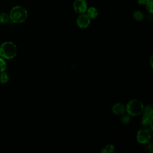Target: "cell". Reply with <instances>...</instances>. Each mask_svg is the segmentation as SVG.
<instances>
[{"mask_svg": "<svg viewBox=\"0 0 153 153\" xmlns=\"http://www.w3.org/2000/svg\"><path fill=\"white\" fill-rule=\"evenodd\" d=\"M10 19L14 23L24 22L28 16L27 10L23 6L16 5L13 7L9 13Z\"/></svg>", "mask_w": 153, "mask_h": 153, "instance_id": "obj_1", "label": "cell"}, {"mask_svg": "<svg viewBox=\"0 0 153 153\" xmlns=\"http://www.w3.org/2000/svg\"><path fill=\"white\" fill-rule=\"evenodd\" d=\"M17 48L12 42L7 41L0 45V56L4 59H13L17 54Z\"/></svg>", "mask_w": 153, "mask_h": 153, "instance_id": "obj_2", "label": "cell"}, {"mask_svg": "<svg viewBox=\"0 0 153 153\" xmlns=\"http://www.w3.org/2000/svg\"><path fill=\"white\" fill-rule=\"evenodd\" d=\"M143 105L142 103L137 99L130 100L127 104L126 111L130 115L137 116L140 115L143 111Z\"/></svg>", "mask_w": 153, "mask_h": 153, "instance_id": "obj_3", "label": "cell"}, {"mask_svg": "<svg viewBox=\"0 0 153 153\" xmlns=\"http://www.w3.org/2000/svg\"><path fill=\"white\" fill-rule=\"evenodd\" d=\"M143 115L141 120V123L143 126H147L149 124L150 120L153 118L152 114H153V108L151 105H147L143 109L142 111Z\"/></svg>", "mask_w": 153, "mask_h": 153, "instance_id": "obj_4", "label": "cell"}, {"mask_svg": "<svg viewBox=\"0 0 153 153\" xmlns=\"http://www.w3.org/2000/svg\"><path fill=\"white\" fill-rule=\"evenodd\" d=\"M151 137V135L149 130L142 128L137 131L136 135V139L139 143L145 144L149 142Z\"/></svg>", "mask_w": 153, "mask_h": 153, "instance_id": "obj_5", "label": "cell"}, {"mask_svg": "<svg viewBox=\"0 0 153 153\" xmlns=\"http://www.w3.org/2000/svg\"><path fill=\"white\" fill-rule=\"evenodd\" d=\"M73 8L76 13H85L88 8V4L85 0H75L73 3Z\"/></svg>", "mask_w": 153, "mask_h": 153, "instance_id": "obj_6", "label": "cell"}, {"mask_svg": "<svg viewBox=\"0 0 153 153\" xmlns=\"http://www.w3.org/2000/svg\"><path fill=\"white\" fill-rule=\"evenodd\" d=\"M77 26L81 29H86L90 24V19L86 13L79 14L76 19Z\"/></svg>", "mask_w": 153, "mask_h": 153, "instance_id": "obj_7", "label": "cell"}, {"mask_svg": "<svg viewBox=\"0 0 153 153\" xmlns=\"http://www.w3.org/2000/svg\"><path fill=\"white\" fill-rule=\"evenodd\" d=\"M112 111L115 115H121L126 112V107L123 104L121 103H117L112 106Z\"/></svg>", "mask_w": 153, "mask_h": 153, "instance_id": "obj_8", "label": "cell"}, {"mask_svg": "<svg viewBox=\"0 0 153 153\" xmlns=\"http://www.w3.org/2000/svg\"><path fill=\"white\" fill-rule=\"evenodd\" d=\"M85 13L90 19H96L98 16L99 11L96 7H90L89 8L88 7Z\"/></svg>", "mask_w": 153, "mask_h": 153, "instance_id": "obj_9", "label": "cell"}, {"mask_svg": "<svg viewBox=\"0 0 153 153\" xmlns=\"http://www.w3.org/2000/svg\"><path fill=\"white\" fill-rule=\"evenodd\" d=\"M133 17L134 20L136 21L140 22L142 21L144 18V14L141 11L139 10L134 11L133 13Z\"/></svg>", "mask_w": 153, "mask_h": 153, "instance_id": "obj_10", "label": "cell"}, {"mask_svg": "<svg viewBox=\"0 0 153 153\" xmlns=\"http://www.w3.org/2000/svg\"><path fill=\"white\" fill-rule=\"evenodd\" d=\"M9 14L7 13H0V23L1 24H6L10 20Z\"/></svg>", "mask_w": 153, "mask_h": 153, "instance_id": "obj_11", "label": "cell"}, {"mask_svg": "<svg viewBox=\"0 0 153 153\" xmlns=\"http://www.w3.org/2000/svg\"><path fill=\"white\" fill-rule=\"evenodd\" d=\"M9 81V75L5 71L0 72V82L2 84H6Z\"/></svg>", "mask_w": 153, "mask_h": 153, "instance_id": "obj_12", "label": "cell"}, {"mask_svg": "<svg viewBox=\"0 0 153 153\" xmlns=\"http://www.w3.org/2000/svg\"><path fill=\"white\" fill-rule=\"evenodd\" d=\"M114 150L115 147L114 146V145L112 144H109L103 148L100 152L102 153H112L114 151Z\"/></svg>", "mask_w": 153, "mask_h": 153, "instance_id": "obj_13", "label": "cell"}, {"mask_svg": "<svg viewBox=\"0 0 153 153\" xmlns=\"http://www.w3.org/2000/svg\"><path fill=\"white\" fill-rule=\"evenodd\" d=\"M130 114H128V113H123V114H121V121L123 124H128L130 121Z\"/></svg>", "mask_w": 153, "mask_h": 153, "instance_id": "obj_14", "label": "cell"}, {"mask_svg": "<svg viewBox=\"0 0 153 153\" xmlns=\"http://www.w3.org/2000/svg\"><path fill=\"white\" fill-rule=\"evenodd\" d=\"M7 69V63L5 59L0 56V72L5 71Z\"/></svg>", "mask_w": 153, "mask_h": 153, "instance_id": "obj_15", "label": "cell"}, {"mask_svg": "<svg viewBox=\"0 0 153 153\" xmlns=\"http://www.w3.org/2000/svg\"><path fill=\"white\" fill-rule=\"evenodd\" d=\"M146 9L150 14L153 13V0H150L146 5Z\"/></svg>", "mask_w": 153, "mask_h": 153, "instance_id": "obj_16", "label": "cell"}, {"mask_svg": "<svg viewBox=\"0 0 153 153\" xmlns=\"http://www.w3.org/2000/svg\"><path fill=\"white\" fill-rule=\"evenodd\" d=\"M150 0H137V4L139 5H146Z\"/></svg>", "mask_w": 153, "mask_h": 153, "instance_id": "obj_17", "label": "cell"}, {"mask_svg": "<svg viewBox=\"0 0 153 153\" xmlns=\"http://www.w3.org/2000/svg\"><path fill=\"white\" fill-rule=\"evenodd\" d=\"M147 148L148 149V151H150L151 152H152V151H153V145H152V143H150L148 146H147Z\"/></svg>", "mask_w": 153, "mask_h": 153, "instance_id": "obj_18", "label": "cell"}, {"mask_svg": "<svg viewBox=\"0 0 153 153\" xmlns=\"http://www.w3.org/2000/svg\"><path fill=\"white\" fill-rule=\"evenodd\" d=\"M152 56H151V60H150V63H151V68H152Z\"/></svg>", "mask_w": 153, "mask_h": 153, "instance_id": "obj_19", "label": "cell"}]
</instances>
